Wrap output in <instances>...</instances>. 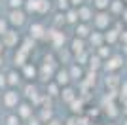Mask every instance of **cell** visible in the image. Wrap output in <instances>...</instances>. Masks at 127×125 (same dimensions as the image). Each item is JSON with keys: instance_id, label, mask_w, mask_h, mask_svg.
Returning a JSON list of instances; mask_svg holds the SVG:
<instances>
[{"instance_id": "cell-1", "label": "cell", "mask_w": 127, "mask_h": 125, "mask_svg": "<svg viewBox=\"0 0 127 125\" xmlns=\"http://www.w3.org/2000/svg\"><path fill=\"white\" fill-rule=\"evenodd\" d=\"M93 21H95V27H97V29H106V27L110 25V17L106 15L102 10L99 11L95 17H93Z\"/></svg>"}, {"instance_id": "cell-2", "label": "cell", "mask_w": 127, "mask_h": 125, "mask_svg": "<svg viewBox=\"0 0 127 125\" xmlns=\"http://www.w3.org/2000/svg\"><path fill=\"white\" fill-rule=\"evenodd\" d=\"M123 64V59L120 57V55H114V57H110L108 61H106V64H104V68L108 70V72H114V70H118V68Z\"/></svg>"}, {"instance_id": "cell-3", "label": "cell", "mask_w": 127, "mask_h": 125, "mask_svg": "<svg viewBox=\"0 0 127 125\" xmlns=\"http://www.w3.org/2000/svg\"><path fill=\"white\" fill-rule=\"evenodd\" d=\"M17 40H19V36H17V32H13V31H6L4 34H2V42H4V46H6V47L15 46Z\"/></svg>"}, {"instance_id": "cell-4", "label": "cell", "mask_w": 127, "mask_h": 125, "mask_svg": "<svg viewBox=\"0 0 127 125\" xmlns=\"http://www.w3.org/2000/svg\"><path fill=\"white\" fill-rule=\"evenodd\" d=\"M10 23H13V25H23L25 23V13H23L21 10H17V8H13L10 13Z\"/></svg>"}, {"instance_id": "cell-5", "label": "cell", "mask_w": 127, "mask_h": 125, "mask_svg": "<svg viewBox=\"0 0 127 125\" xmlns=\"http://www.w3.org/2000/svg\"><path fill=\"white\" fill-rule=\"evenodd\" d=\"M17 100H19V95H17L15 91H8V93L4 95V106H8V108L15 106Z\"/></svg>"}, {"instance_id": "cell-6", "label": "cell", "mask_w": 127, "mask_h": 125, "mask_svg": "<svg viewBox=\"0 0 127 125\" xmlns=\"http://www.w3.org/2000/svg\"><path fill=\"white\" fill-rule=\"evenodd\" d=\"M78 17H80V21L87 23V21L93 17V13H91V10L87 8V6H80V8H78Z\"/></svg>"}, {"instance_id": "cell-7", "label": "cell", "mask_w": 127, "mask_h": 125, "mask_svg": "<svg viewBox=\"0 0 127 125\" xmlns=\"http://www.w3.org/2000/svg\"><path fill=\"white\" fill-rule=\"evenodd\" d=\"M70 82V72L66 70H59L57 72V85H66Z\"/></svg>"}, {"instance_id": "cell-8", "label": "cell", "mask_w": 127, "mask_h": 125, "mask_svg": "<svg viewBox=\"0 0 127 125\" xmlns=\"http://www.w3.org/2000/svg\"><path fill=\"white\" fill-rule=\"evenodd\" d=\"M44 32H48V31H46L42 25H38V23L31 27V36H32V38H42V36H44Z\"/></svg>"}, {"instance_id": "cell-9", "label": "cell", "mask_w": 127, "mask_h": 125, "mask_svg": "<svg viewBox=\"0 0 127 125\" xmlns=\"http://www.w3.org/2000/svg\"><path fill=\"white\" fill-rule=\"evenodd\" d=\"M76 36H78V38L89 36V27H87V23H84V21H82V25L76 29Z\"/></svg>"}, {"instance_id": "cell-10", "label": "cell", "mask_w": 127, "mask_h": 125, "mask_svg": "<svg viewBox=\"0 0 127 125\" xmlns=\"http://www.w3.org/2000/svg\"><path fill=\"white\" fill-rule=\"evenodd\" d=\"M104 38H106V42H108V44H114V42H116L118 38H120V31L112 29V31H108V32L104 34Z\"/></svg>"}, {"instance_id": "cell-11", "label": "cell", "mask_w": 127, "mask_h": 125, "mask_svg": "<svg viewBox=\"0 0 127 125\" xmlns=\"http://www.w3.org/2000/svg\"><path fill=\"white\" fill-rule=\"evenodd\" d=\"M51 64H49V66H48V62H46V64H44V68H42V72H40V78H42L44 80V82H48V80L49 78H51Z\"/></svg>"}, {"instance_id": "cell-12", "label": "cell", "mask_w": 127, "mask_h": 125, "mask_svg": "<svg viewBox=\"0 0 127 125\" xmlns=\"http://www.w3.org/2000/svg\"><path fill=\"white\" fill-rule=\"evenodd\" d=\"M61 97H63L64 102H72V100H74V97H76V93H74L70 87H66V89L63 91V95H61Z\"/></svg>"}, {"instance_id": "cell-13", "label": "cell", "mask_w": 127, "mask_h": 125, "mask_svg": "<svg viewBox=\"0 0 127 125\" xmlns=\"http://www.w3.org/2000/svg\"><path fill=\"white\" fill-rule=\"evenodd\" d=\"M72 51L78 53V55H80V53H84V42H82V38H80V40H78V38L72 40Z\"/></svg>"}, {"instance_id": "cell-14", "label": "cell", "mask_w": 127, "mask_h": 125, "mask_svg": "<svg viewBox=\"0 0 127 125\" xmlns=\"http://www.w3.org/2000/svg\"><path fill=\"white\" fill-rule=\"evenodd\" d=\"M48 10H49V0H38V6H36L38 13H46Z\"/></svg>"}, {"instance_id": "cell-15", "label": "cell", "mask_w": 127, "mask_h": 125, "mask_svg": "<svg viewBox=\"0 0 127 125\" xmlns=\"http://www.w3.org/2000/svg\"><path fill=\"white\" fill-rule=\"evenodd\" d=\"M99 66H101V55L91 57V59H89V68H91V70H97Z\"/></svg>"}, {"instance_id": "cell-16", "label": "cell", "mask_w": 127, "mask_h": 125, "mask_svg": "<svg viewBox=\"0 0 127 125\" xmlns=\"http://www.w3.org/2000/svg\"><path fill=\"white\" fill-rule=\"evenodd\" d=\"M93 6L97 10H106L110 6V0H93Z\"/></svg>"}, {"instance_id": "cell-17", "label": "cell", "mask_w": 127, "mask_h": 125, "mask_svg": "<svg viewBox=\"0 0 127 125\" xmlns=\"http://www.w3.org/2000/svg\"><path fill=\"white\" fill-rule=\"evenodd\" d=\"M110 6H112V11H114V13H122L123 11V2H120V0L110 2Z\"/></svg>"}, {"instance_id": "cell-18", "label": "cell", "mask_w": 127, "mask_h": 125, "mask_svg": "<svg viewBox=\"0 0 127 125\" xmlns=\"http://www.w3.org/2000/svg\"><path fill=\"white\" fill-rule=\"evenodd\" d=\"M118 83H120V80H118L116 74H110V76L106 78V85H108V87H116Z\"/></svg>"}, {"instance_id": "cell-19", "label": "cell", "mask_w": 127, "mask_h": 125, "mask_svg": "<svg viewBox=\"0 0 127 125\" xmlns=\"http://www.w3.org/2000/svg\"><path fill=\"white\" fill-rule=\"evenodd\" d=\"M25 76H27L29 80H32L34 76H36V68L31 66V64H27V66H25Z\"/></svg>"}, {"instance_id": "cell-20", "label": "cell", "mask_w": 127, "mask_h": 125, "mask_svg": "<svg viewBox=\"0 0 127 125\" xmlns=\"http://www.w3.org/2000/svg\"><path fill=\"white\" fill-rule=\"evenodd\" d=\"M72 114H82V106H84V104H82V100H72Z\"/></svg>"}, {"instance_id": "cell-21", "label": "cell", "mask_w": 127, "mask_h": 125, "mask_svg": "<svg viewBox=\"0 0 127 125\" xmlns=\"http://www.w3.org/2000/svg\"><path fill=\"white\" fill-rule=\"evenodd\" d=\"M89 40H91V44H95V47H99L101 46V42H102V36L101 34H97V32H93L89 36Z\"/></svg>"}, {"instance_id": "cell-22", "label": "cell", "mask_w": 127, "mask_h": 125, "mask_svg": "<svg viewBox=\"0 0 127 125\" xmlns=\"http://www.w3.org/2000/svg\"><path fill=\"white\" fill-rule=\"evenodd\" d=\"M80 17H78V10H72V11H68L66 13V21L68 23H74V21H78Z\"/></svg>"}, {"instance_id": "cell-23", "label": "cell", "mask_w": 127, "mask_h": 125, "mask_svg": "<svg viewBox=\"0 0 127 125\" xmlns=\"http://www.w3.org/2000/svg\"><path fill=\"white\" fill-rule=\"evenodd\" d=\"M19 114H21L23 118H29V116H31V106H29V104H21V108H19Z\"/></svg>"}, {"instance_id": "cell-24", "label": "cell", "mask_w": 127, "mask_h": 125, "mask_svg": "<svg viewBox=\"0 0 127 125\" xmlns=\"http://www.w3.org/2000/svg\"><path fill=\"white\" fill-rule=\"evenodd\" d=\"M70 78H74V80L82 78V70H80V66H72V70H70Z\"/></svg>"}, {"instance_id": "cell-25", "label": "cell", "mask_w": 127, "mask_h": 125, "mask_svg": "<svg viewBox=\"0 0 127 125\" xmlns=\"http://www.w3.org/2000/svg\"><path fill=\"white\" fill-rule=\"evenodd\" d=\"M8 78H10V80H8V83L15 85V83L19 82V74H17V72H10V74H8Z\"/></svg>"}, {"instance_id": "cell-26", "label": "cell", "mask_w": 127, "mask_h": 125, "mask_svg": "<svg viewBox=\"0 0 127 125\" xmlns=\"http://www.w3.org/2000/svg\"><path fill=\"white\" fill-rule=\"evenodd\" d=\"M99 55H101V57H110V47L99 46Z\"/></svg>"}, {"instance_id": "cell-27", "label": "cell", "mask_w": 127, "mask_h": 125, "mask_svg": "<svg viewBox=\"0 0 127 125\" xmlns=\"http://www.w3.org/2000/svg\"><path fill=\"white\" fill-rule=\"evenodd\" d=\"M6 125H19V118H17V116H10Z\"/></svg>"}, {"instance_id": "cell-28", "label": "cell", "mask_w": 127, "mask_h": 125, "mask_svg": "<svg viewBox=\"0 0 127 125\" xmlns=\"http://www.w3.org/2000/svg\"><path fill=\"white\" fill-rule=\"evenodd\" d=\"M49 95H51V97H55V95H57V85H55V83H51V85H49Z\"/></svg>"}, {"instance_id": "cell-29", "label": "cell", "mask_w": 127, "mask_h": 125, "mask_svg": "<svg viewBox=\"0 0 127 125\" xmlns=\"http://www.w3.org/2000/svg\"><path fill=\"white\" fill-rule=\"evenodd\" d=\"M66 2H70V0H59V8H61V10H66V8H68Z\"/></svg>"}, {"instance_id": "cell-30", "label": "cell", "mask_w": 127, "mask_h": 125, "mask_svg": "<svg viewBox=\"0 0 127 125\" xmlns=\"http://www.w3.org/2000/svg\"><path fill=\"white\" fill-rule=\"evenodd\" d=\"M21 4H23L21 0H10V6H11V8H19Z\"/></svg>"}, {"instance_id": "cell-31", "label": "cell", "mask_w": 127, "mask_h": 125, "mask_svg": "<svg viewBox=\"0 0 127 125\" xmlns=\"http://www.w3.org/2000/svg\"><path fill=\"white\" fill-rule=\"evenodd\" d=\"M4 32H6V21H4V19H0V36H2Z\"/></svg>"}, {"instance_id": "cell-32", "label": "cell", "mask_w": 127, "mask_h": 125, "mask_svg": "<svg viewBox=\"0 0 127 125\" xmlns=\"http://www.w3.org/2000/svg\"><path fill=\"white\" fill-rule=\"evenodd\" d=\"M29 125H40V120H38V118H31V120H29Z\"/></svg>"}, {"instance_id": "cell-33", "label": "cell", "mask_w": 127, "mask_h": 125, "mask_svg": "<svg viewBox=\"0 0 127 125\" xmlns=\"http://www.w3.org/2000/svg\"><path fill=\"white\" fill-rule=\"evenodd\" d=\"M70 4H72V6H82V4H84V0H70Z\"/></svg>"}, {"instance_id": "cell-34", "label": "cell", "mask_w": 127, "mask_h": 125, "mask_svg": "<svg viewBox=\"0 0 127 125\" xmlns=\"http://www.w3.org/2000/svg\"><path fill=\"white\" fill-rule=\"evenodd\" d=\"M46 123H48V125H61L57 120H49V121H46Z\"/></svg>"}, {"instance_id": "cell-35", "label": "cell", "mask_w": 127, "mask_h": 125, "mask_svg": "<svg viewBox=\"0 0 127 125\" xmlns=\"http://www.w3.org/2000/svg\"><path fill=\"white\" fill-rule=\"evenodd\" d=\"M0 85H6V78L4 76H0Z\"/></svg>"}, {"instance_id": "cell-36", "label": "cell", "mask_w": 127, "mask_h": 125, "mask_svg": "<svg viewBox=\"0 0 127 125\" xmlns=\"http://www.w3.org/2000/svg\"><path fill=\"white\" fill-rule=\"evenodd\" d=\"M123 112H125V114H127V99L123 100Z\"/></svg>"}, {"instance_id": "cell-37", "label": "cell", "mask_w": 127, "mask_h": 125, "mask_svg": "<svg viewBox=\"0 0 127 125\" xmlns=\"http://www.w3.org/2000/svg\"><path fill=\"white\" fill-rule=\"evenodd\" d=\"M122 15H123V19H125V23H127V10H123V11H122Z\"/></svg>"}, {"instance_id": "cell-38", "label": "cell", "mask_w": 127, "mask_h": 125, "mask_svg": "<svg viewBox=\"0 0 127 125\" xmlns=\"http://www.w3.org/2000/svg\"><path fill=\"white\" fill-rule=\"evenodd\" d=\"M122 40H123V42H127V31H125V32L122 34Z\"/></svg>"}, {"instance_id": "cell-39", "label": "cell", "mask_w": 127, "mask_h": 125, "mask_svg": "<svg viewBox=\"0 0 127 125\" xmlns=\"http://www.w3.org/2000/svg\"><path fill=\"white\" fill-rule=\"evenodd\" d=\"M2 46H4V42H0V47H2Z\"/></svg>"}, {"instance_id": "cell-40", "label": "cell", "mask_w": 127, "mask_h": 125, "mask_svg": "<svg viewBox=\"0 0 127 125\" xmlns=\"http://www.w3.org/2000/svg\"><path fill=\"white\" fill-rule=\"evenodd\" d=\"M0 62H2V57H0Z\"/></svg>"}, {"instance_id": "cell-41", "label": "cell", "mask_w": 127, "mask_h": 125, "mask_svg": "<svg viewBox=\"0 0 127 125\" xmlns=\"http://www.w3.org/2000/svg\"><path fill=\"white\" fill-rule=\"evenodd\" d=\"M125 125H127V121H125Z\"/></svg>"}, {"instance_id": "cell-42", "label": "cell", "mask_w": 127, "mask_h": 125, "mask_svg": "<svg viewBox=\"0 0 127 125\" xmlns=\"http://www.w3.org/2000/svg\"><path fill=\"white\" fill-rule=\"evenodd\" d=\"M125 2H127V0H125Z\"/></svg>"}]
</instances>
